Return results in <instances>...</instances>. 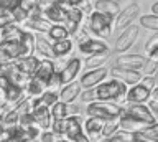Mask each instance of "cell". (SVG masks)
<instances>
[{"label":"cell","instance_id":"obj_10","mask_svg":"<svg viewBox=\"0 0 158 142\" xmlns=\"http://www.w3.org/2000/svg\"><path fill=\"white\" fill-rule=\"evenodd\" d=\"M148 58H145L143 55H122L118 56L115 63H114V66L115 68H123V70H142L143 66H145Z\"/></svg>","mask_w":158,"mask_h":142},{"label":"cell","instance_id":"obj_34","mask_svg":"<svg viewBox=\"0 0 158 142\" xmlns=\"http://www.w3.org/2000/svg\"><path fill=\"white\" fill-rule=\"evenodd\" d=\"M59 101V93L56 91H44L40 97H36V106H44V107H51L54 102Z\"/></svg>","mask_w":158,"mask_h":142},{"label":"cell","instance_id":"obj_43","mask_svg":"<svg viewBox=\"0 0 158 142\" xmlns=\"http://www.w3.org/2000/svg\"><path fill=\"white\" fill-rule=\"evenodd\" d=\"M158 48V33L156 35H153L148 38V41H147V45H145V51H147V55L148 56H152L153 53H155V50Z\"/></svg>","mask_w":158,"mask_h":142},{"label":"cell","instance_id":"obj_47","mask_svg":"<svg viewBox=\"0 0 158 142\" xmlns=\"http://www.w3.org/2000/svg\"><path fill=\"white\" fill-rule=\"evenodd\" d=\"M18 5H22L25 10L31 12L38 7V0H18Z\"/></svg>","mask_w":158,"mask_h":142},{"label":"cell","instance_id":"obj_29","mask_svg":"<svg viewBox=\"0 0 158 142\" xmlns=\"http://www.w3.org/2000/svg\"><path fill=\"white\" fill-rule=\"evenodd\" d=\"M120 129L123 131H128V132H138L142 131L143 127H147V124H143V122L133 119L130 116H125V114H120Z\"/></svg>","mask_w":158,"mask_h":142},{"label":"cell","instance_id":"obj_22","mask_svg":"<svg viewBox=\"0 0 158 142\" xmlns=\"http://www.w3.org/2000/svg\"><path fill=\"white\" fill-rule=\"evenodd\" d=\"M15 65H17L20 68V71H23L25 75L35 76V73H36V70H38V65H40V56L31 55V56L18 58V60L15 61Z\"/></svg>","mask_w":158,"mask_h":142},{"label":"cell","instance_id":"obj_7","mask_svg":"<svg viewBox=\"0 0 158 142\" xmlns=\"http://www.w3.org/2000/svg\"><path fill=\"white\" fill-rule=\"evenodd\" d=\"M0 73L7 76L8 80L13 83V84L23 88V89H27L30 80L33 78V76L25 75L23 71H20V68L15 65V61H13V63H7V65H0Z\"/></svg>","mask_w":158,"mask_h":142},{"label":"cell","instance_id":"obj_53","mask_svg":"<svg viewBox=\"0 0 158 142\" xmlns=\"http://www.w3.org/2000/svg\"><path fill=\"white\" fill-rule=\"evenodd\" d=\"M150 99H155V101H158V86L155 88V89L152 91V97Z\"/></svg>","mask_w":158,"mask_h":142},{"label":"cell","instance_id":"obj_18","mask_svg":"<svg viewBox=\"0 0 158 142\" xmlns=\"http://www.w3.org/2000/svg\"><path fill=\"white\" fill-rule=\"evenodd\" d=\"M53 23L46 20L44 17H38V18H28L23 25H20L23 30L33 32V33H48Z\"/></svg>","mask_w":158,"mask_h":142},{"label":"cell","instance_id":"obj_11","mask_svg":"<svg viewBox=\"0 0 158 142\" xmlns=\"http://www.w3.org/2000/svg\"><path fill=\"white\" fill-rule=\"evenodd\" d=\"M109 75L107 68H96V70H91L87 71L86 75H82L81 78V84H82V89H86V88H96L99 86L101 83H104L106 80V76Z\"/></svg>","mask_w":158,"mask_h":142},{"label":"cell","instance_id":"obj_4","mask_svg":"<svg viewBox=\"0 0 158 142\" xmlns=\"http://www.w3.org/2000/svg\"><path fill=\"white\" fill-rule=\"evenodd\" d=\"M86 112L89 117H101L104 121L109 119H115L120 117L122 114V106L112 101H92L89 102V106L86 107Z\"/></svg>","mask_w":158,"mask_h":142},{"label":"cell","instance_id":"obj_35","mask_svg":"<svg viewBox=\"0 0 158 142\" xmlns=\"http://www.w3.org/2000/svg\"><path fill=\"white\" fill-rule=\"evenodd\" d=\"M138 22H140V27H145L147 30L158 32V15H155V13H152V15H140Z\"/></svg>","mask_w":158,"mask_h":142},{"label":"cell","instance_id":"obj_41","mask_svg":"<svg viewBox=\"0 0 158 142\" xmlns=\"http://www.w3.org/2000/svg\"><path fill=\"white\" fill-rule=\"evenodd\" d=\"M81 101L84 102H92V101H97V93H96V88H86L82 89L81 93Z\"/></svg>","mask_w":158,"mask_h":142},{"label":"cell","instance_id":"obj_36","mask_svg":"<svg viewBox=\"0 0 158 142\" xmlns=\"http://www.w3.org/2000/svg\"><path fill=\"white\" fill-rule=\"evenodd\" d=\"M120 129V119L115 117V119H109L104 122V127H102V137H110L114 132H117Z\"/></svg>","mask_w":158,"mask_h":142},{"label":"cell","instance_id":"obj_57","mask_svg":"<svg viewBox=\"0 0 158 142\" xmlns=\"http://www.w3.org/2000/svg\"><path fill=\"white\" fill-rule=\"evenodd\" d=\"M97 142H110V139H109V137H101Z\"/></svg>","mask_w":158,"mask_h":142},{"label":"cell","instance_id":"obj_6","mask_svg":"<svg viewBox=\"0 0 158 142\" xmlns=\"http://www.w3.org/2000/svg\"><path fill=\"white\" fill-rule=\"evenodd\" d=\"M138 33H140V27L135 23H130L128 27L123 28V32L118 35L115 41V51L117 53H125L128 48H132V45L137 41Z\"/></svg>","mask_w":158,"mask_h":142},{"label":"cell","instance_id":"obj_32","mask_svg":"<svg viewBox=\"0 0 158 142\" xmlns=\"http://www.w3.org/2000/svg\"><path fill=\"white\" fill-rule=\"evenodd\" d=\"M49 111H51L53 119H66L69 116V104L59 99L58 102H54V104L49 107Z\"/></svg>","mask_w":158,"mask_h":142},{"label":"cell","instance_id":"obj_60","mask_svg":"<svg viewBox=\"0 0 158 142\" xmlns=\"http://www.w3.org/2000/svg\"><path fill=\"white\" fill-rule=\"evenodd\" d=\"M3 114H5V109H3V106L0 104V116H3Z\"/></svg>","mask_w":158,"mask_h":142},{"label":"cell","instance_id":"obj_14","mask_svg":"<svg viewBox=\"0 0 158 142\" xmlns=\"http://www.w3.org/2000/svg\"><path fill=\"white\" fill-rule=\"evenodd\" d=\"M110 75L114 76V80H118L122 83H125L128 86H133L137 83L142 81V73L140 71H135V70H123V68H112Z\"/></svg>","mask_w":158,"mask_h":142},{"label":"cell","instance_id":"obj_16","mask_svg":"<svg viewBox=\"0 0 158 142\" xmlns=\"http://www.w3.org/2000/svg\"><path fill=\"white\" fill-rule=\"evenodd\" d=\"M81 93H82L81 81H73V83L64 84L61 88V91H59V99H61L63 102L71 104V102H74L79 96H81Z\"/></svg>","mask_w":158,"mask_h":142},{"label":"cell","instance_id":"obj_38","mask_svg":"<svg viewBox=\"0 0 158 142\" xmlns=\"http://www.w3.org/2000/svg\"><path fill=\"white\" fill-rule=\"evenodd\" d=\"M133 134H135V132L118 129L117 132H114L109 139H110V142H133Z\"/></svg>","mask_w":158,"mask_h":142},{"label":"cell","instance_id":"obj_48","mask_svg":"<svg viewBox=\"0 0 158 142\" xmlns=\"http://www.w3.org/2000/svg\"><path fill=\"white\" fill-rule=\"evenodd\" d=\"M12 23H15V18H13L12 10L0 17V28H3V27H7V25H12Z\"/></svg>","mask_w":158,"mask_h":142},{"label":"cell","instance_id":"obj_19","mask_svg":"<svg viewBox=\"0 0 158 142\" xmlns=\"http://www.w3.org/2000/svg\"><path fill=\"white\" fill-rule=\"evenodd\" d=\"M81 117L79 116H68L66 117V131H64V139L68 140H74L79 134H82V124H81Z\"/></svg>","mask_w":158,"mask_h":142},{"label":"cell","instance_id":"obj_55","mask_svg":"<svg viewBox=\"0 0 158 142\" xmlns=\"http://www.w3.org/2000/svg\"><path fill=\"white\" fill-rule=\"evenodd\" d=\"M5 129V121H3V116H0V132Z\"/></svg>","mask_w":158,"mask_h":142},{"label":"cell","instance_id":"obj_1","mask_svg":"<svg viewBox=\"0 0 158 142\" xmlns=\"http://www.w3.org/2000/svg\"><path fill=\"white\" fill-rule=\"evenodd\" d=\"M127 84L118 80H112V81H106L101 83L99 86H96V93H97V99L99 101H112L120 104V99H125L127 94Z\"/></svg>","mask_w":158,"mask_h":142},{"label":"cell","instance_id":"obj_25","mask_svg":"<svg viewBox=\"0 0 158 142\" xmlns=\"http://www.w3.org/2000/svg\"><path fill=\"white\" fill-rule=\"evenodd\" d=\"M104 119L101 117H87L86 119V124H84V131H86V134L89 137H92V139H96L102 134V127H104Z\"/></svg>","mask_w":158,"mask_h":142},{"label":"cell","instance_id":"obj_51","mask_svg":"<svg viewBox=\"0 0 158 142\" xmlns=\"http://www.w3.org/2000/svg\"><path fill=\"white\" fill-rule=\"evenodd\" d=\"M73 142H91V137H89V136H86V134L82 132V134H79V136L76 137V139L73 140Z\"/></svg>","mask_w":158,"mask_h":142},{"label":"cell","instance_id":"obj_61","mask_svg":"<svg viewBox=\"0 0 158 142\" xmlns=\"http://www.w3.org/2000/svg\"><path fill=\"white\" fill-rule=\"evenodd\" d=\"M63 2H66V0H54V3H58V5H61Z\"/></svg>","mask_w":158,"mask_h":142},{"label":"cell","instance_id":"obj_50","mask_svg":"<svg viewBox=\"0 0 158 142\" xmlns=\"http://www.w3.org/2000/svg\"><path fill=\"white\" fill-rule=\"evenodd\" d=\"M53 5H54V0H38V8L43 13L46 12L49 7H53Z\"/></svg>","mask_w":158,"mask_h":142},{"label":"cell","instance_id":"obj_28","mask_svg":"<svg viewBox=\"0 0 158 142\" xmlns=\"http://www.w3.org/2000/svg\"><path fill=\"white\" fill-rule=\"evenodd\" d=\"M44 91H48V83H44L41 80H38L36 76H33L30 80L28 86H27V93L28 96H33V97H40Z\"/></svg>","mask_w":158,"mask_h":142},{"label":"cell","instance_id":"obj_8","mask_svg":"<svg viewBox=\"0 0 158 142\" xmlns=\"http://www.w3.org/2000/svg\"><path fill=\"white\" fill-rule=\"evenodd\" d=\"M22 56H23V51H22L20 41H3V43H0V65L13 63Z\"/></svg>","mask_w":158,"mask_h":142},{"label":"cell","instance_id":"obj_12","mask_svg":"<svg viewBox=\"0 0 158 142\" xmlns=\"http://www.w3.org/2000/svg\"><path fill=\"white\" fill-rule=\"evenodd\" d=\"M81 66H82V61L79 60V58H71V60L64 65L63 70H59L63 86L69 84V83H73L74 80H76V76L79 75V71H81Z\"/></svg>","mask_w":158,"mask_h":142},{"label":"cell","instance_id":"obj_3","mask_svg":"<svg viewBox=\"0 0 158 142\" xmlns=\"http://www.w3.org/2000/svg\"><path fill=\"white\" fill-rule=\"evenodd\" d=\"M114 22H115V17L104 15V13H99V12L94 10L91 15H89V18H87L86 27H87V30L92 32L96 37L106 40V38H109L110 33H112Z\"/></svg>","mask_w":158,"mask_h":142},{"label":"cell","instance_id":"obj_30","mask_svg":"<svg viewBox=\"0 0 158 142\" xmlns=\"http://www.w3.org/2000/svg\"><path fill=\"white\" fill-rule=\"evenodd\" d=\"M46 35L49 37V40H51V41L66 40V38L71 37V35H69V32H68V28L64 27V23H53Z\"/></svg>","mask_w":158,"mask_h":142},{"label":"cell","instance_id":"obj_17","mask_svg":"<svg viewBox=\"0 0 158 142\" xmlns=\"http://www.w3.org/2000/svg\"><path fill=\"white\" fill-rule=\"evenodd\" d=\"M82 20H84V12H81L77 7H73L71 10L66 12V22H64V27L68 28L69 35H74L79 27L82 25Z\"/></svg>","mask_w":158,"mask_h":142},{"label":"cell","instance_id":"obj_13","mask_svg":"<svg viewBox=\"0 0 158 142\" xmlns=\"http://www.w3.org/2000/svg\"><path fill=\"white\" fill-rule=\"evenodd\" d=\"M79 51L82 53V55H99V53H107L110 51L107 46V43L102 40V38H89L87 41H84L79 45Z\"/></svg>","mask_w":158,"mask_h":142},{"label":"cell","instance_id":"obj_58","mask_svg":"<svg viewBox=\"0 0 158 142\" xmlns=\"http://www.w3.org/2000/svg\"><path fill=\"white\" fill-rule=\"evenodd\" d=\"M150 58H155V60L158 61V48H156V50H155V53H153V55H152Z\"/></svg>","mask_w":158,"mask_h":142},{"label":"cell","instance_id":"obj_62","mask_svg":"<svg viewBox=\"0 0 158 142\" xmlns=\"http://www.w3.org/2000/svg\"><path fill=\"white\" fill-rule=\"evenodd\" d=\"M58 142H71V140H68V139H64V137H63V139H58Z\"/></svg>","mask_w":158,"mask_h":142},{"label":"cell","instance_id":"obj_56","mask_svg":"<svg viewBox=\"0 0 158 142\" xmlns=\"http://www.w3.org/2000/svg\"><path fill=\"white\" fill-rule=\"evenodd\" d=\"M82 2H84V0H71V3H73L74 7H77L79 3H82Z\"/></svg>","mask_w":158,"mask_h":142},{"label":"cell","instance_id":"obj_54","mask_svg":"<svg viewBox=\"0 0 158 142\" xmlns=\"http://www.w3.org/2000/svg\"><path fill=\"white\" fill-rule=\"evenodd\" d=\"M152 13H155V15H158V2H155L152 5Z\"/></svg>","mask_w":158,"mask_h":142},{"label":"cell","instance_id":"obj_20","mask_svg":"<svg viewBox=\"0 0 158 142\" xmlns=\"http://www.w3.org/2000/svg\"><path fill=\"white\" fill-rule=\"evenodd\" d=\"M23 28L18 23H12L3 28H0V43L3 41H20L23 37Z\"/></svg>","mask_w":158,"mask_h":142},{"label":"cell","instance_id":"obj_23","mask_svg":"<svg viewBox=\"0 0 158 142\" xmlns=\"http://www.w3.org/2000/svg\"><path fill=\"white\" fill-rule=\"evenodd\" d=\"M33 116H35V119H36V124L41 127L43 131L51 129L53 116H51V111H49V107L36 106V107H35V111H33Z\"/></svg>","mask_w":158,"mask_h":142},{"label":"cell","instance_id":"obj_5","mask_svg":"<svg viewBox=\"0 0 158 142\" xmlns=\"http://www.w3.org/2000/svg\"><path fill=\"white\" fill-rule=\"evenodd\" d=\"M120 106H122V114L130 116V117L143 122V124H147V126L156 122L145 102H127L125 101V104H120Z\"/></svg>","mask_w":158,"mask_h":142},{"label":"cell","instance_id":"obj_40","mask_svg":"<svg viewBox=\"0 0 158 142\" xmlns=\"http://www.w3.org/2000/svg\"><path fill=\"white\" fill-rule=\"evenodd\" d=\"M51 131H53L58 137L64 136V131H66V119H53Z\"/></svg>","mask_w":158,"mask_h":142},{"label":"cell","instance_id":"obj_21","mask_svg":"<svg viewBox=\"0 0 158 142\" xmlns=\"http://www.w3.org/2000/svg\"><path fill=\"white\" fill-rule=\"evenodd\" d=\"M56 71L58 70H56L54 61L53 60H48V58H43V60H40V65H38V70H36V73H35V76H36L38 80L48 83Z\"/></svg>","mask_w":158,"mask_h":142},{"label":"cell","instance_id":"obj_9","mask_svg":"<svg viewBox=\"0 0 158 142\" xmlns=\"http://www.w3.org/2000/svg\"><path fill=\"white\" fill-rule=\"evenodd\" d=\"M140 15V5L138 3H130L128 7H125L123 10H120V13L115 17L114 27L115 28H125L130 23H133V20Z\"/></svg>","mask_w":158,"mask_h":142},{"label":"cell","instance_id":"obj_46","mask_svg":"<svg viewBox=\"0 0 158 142\" xmlns=\"http://www.w3.org/2000/svg\"><path fill=\"white\" fill-rule=\"evenodd\" d=\"M142 132H143V134H147V136H152V137H156V139H158V122H153V124L143 127Z\"/></svg>","mask_w":158,"mask_h":142},{"label":"cell","instance_id":"obj_52","mask_svg":"<svg viewBox=\"0 0 158 142\" xmlns=\"http://www.w3.org/2000/svg\"><path fill=\"white\" fill-rule=\"evenodd\" d=\"M8 12H10V8L7 5H3V3H0V17L5 15V13H8Z\"/></svg>","mask_w":158,"mask_h":142},{"label":"cell","instance_id":"obj_37","mask_svg":"<svg viewBox=\"0 0 158 142\" xmlns=\"http://www.w3.org/2000/svg\"><path fill=\"white\" fill-rule=\"evenodd\" d=\"M12 13H13V18H15V23H18V25H23V23L30 18V12L25 10L22 5H15L12 8Z\"/></svg>","mask_w":158,"mask_h":142},{"label":"cell","instance_id":"obj_26","mask_svg":"<svg viewBox=\"0 0 158 142\" xmlns=\"http://www.w3.org/2000/svg\"><path fill=\"white\" fill-rule=\"evenodd\" d=\"M43 17L49 20L51 23H64L66 22V10H63L61 5L54 3L53 7H49L46 12L43 13Z\"/></svg>","mask_w":158,"mask_h":142},{"label":"cell","instance_id":"obj_15","mask_svg":"<svg viewBox=\"0 0 158 142\" xmlns=\"http://www.w3.org/2000/svg\"><path fill=\"white\" fill-rule=\"evenodd\" d=\"M35 55L48 58V60H54L56 58L54 50H53V43L46 40L44 37H41V33H35Z\"/></svg>","mask_w":158,"mask_h":142},{"label":"cell","instance_id":"obj_33","mask_svg":"<svg viewBox=\"0 0 158 142\" xmlns=\"http://www.w3.org/2000/svg\"><path fill=\"white\" fill-rule=\"evenodd\" d=\"M53 50L56 56H66L73 51V40L66 38V40H59V41H53Z\"/></svg>","mask_w":158,"mask_h":142},{"label":"cell","instance_id":"obj_24","mask_svg":"<svg viewBox=\"0 0 158 142\" xmlns=\"http://www.w3.org/2000/svg\"><path fill=\"white\" fill-rule=\"evenodd\" d=\"M94 10L99 13H104V15H110V17H117L120 13V7H118L117 2L114 0H97L94 3Z\"/></svg>","mask_w":158,"mask_h":142},{"label":"cell","instance_id":"obj_59","mask_svg":"<svg viewBox=\"0 0 158 142\" xmlns=\"http://www.w3.org/2000/svg\"><path fill=\"white\" fill-rule=\"evenodd\" d=\"M153 78H155V83H156V86H158V68H156V71H155V75H153Z\"/></svg>","mask_w":158,"mask_h":142},{"label":"cell","instance_id":"obj_44","mask_svg":"<svg viewBox=\"0 0 158 142\" xmlns=\"http://www.w3.org/2000/svg\"><path fill=\"white\" fill-rule=\"evenodd\" d=\"M40 142H58V136L54 134L51 129L41 131V136H40Z\"/></svg>","mask_w":158,"mask_h":142},{"label":"cell","instance_id":"obj_27","mask_svg":"<svg viewBox=\"0 0 158 142\" xmlns=\"http://www.w3.org/2000/svg\"><path fill=\"white\" fill-rule=\"evenodd\" d=\"M20 45H22V51H23V56L22 58L35 55V33L25 30L22 40H20Z\"/></svg>","mask_w":158,"mask_h":142},{"label":"cell","instance_id":"obj_31","mask_svg":"<svg viewBox=\"0 0 158 142\" xmlns=\"http://www.w3.org/2000/svg\"><path fill=\"white\" fill-rule=\"evenodd\" d=\"M109 56H110V51H107V53H99V55H91V56L86 58L84 65H86L89 70H96V68H101L104 63L109 60Z\"/></svg>","mask_w":158,"mask_h":142},{"label":"cell","instance_id":"obj_39","mask_svg":"<svg viewBox=\"0 0 158 142\" xmlns=\"http://www.w3.org/2000/svg\"><path fill=\"white\" fill-rule=\"evenodd\" d=\"M63 88V83H61V75H59V71H56L54 75L51 76V80L48 81V89L49 91H56L59 93Z\"/></svg>","mask_w":158,"mask_h":142},{"label":"cell","instance_id":"obj_2","mask_svg":"<svg viewBox=\"0 0 158 142\" xmlns=\"http://www.w3.org/2000/svg\"><path fill=\"white\" fill-rule=\"evenodd\" d=\"M155 88H156L155 78L145 75L140 83H137V84H133L127 89L125 101L127 102H147V101H150L152 91Z\"/></svg>","mask_w":158,"mask_h":142},{"label":"cell","instance_id":"obj_49","mask_svg":"<svg viewBox=\"0 0 158 142\" xmlns=\"http://www.w3.org/2000/svg\"><path fill=\"white\" fill-rule=\"evenodd\" d=\"M147 106H148V109H150L152 116L155 117V121L158 122V101H155V99H150Z\"/></svg>","mask_w":158,"mask_h":142},{"label":"cell","instance_id":"obj_42","mask_svg":"<svg viewBox=\"0 0 158 142\" xmlns=\"http://www.w3.org/2000/svg\"><path fill=\"white\" fill-rule=\"evenodd\" d=\"M156 68H158V61L155 60V58H150V56H148L145 66H143L142 70H143V73H145V75L153 76V75H155V71H156Z\"/></svg>","mask_w":158,"mask_h":142},{"label":"cell","instance_id":"obj_45","mask_svg":"<svg viewBox=\"0 0 158 142\" xmlns=\"http://www.w3.org/2000/svg\"><path fill=\"white\" fill-rule=\"evenodd\" d=\"M133 142H158V139H156V137L143 134L142 131H138V132L133 134Z\"/></svg>","mask_w":158,"mask_h":142}]
</instances>
